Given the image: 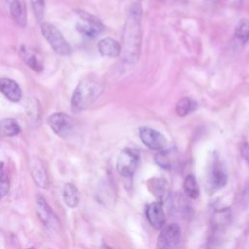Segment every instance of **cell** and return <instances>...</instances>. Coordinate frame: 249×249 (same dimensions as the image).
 Returning a JSON list of instances; mask_svg holds the SVG:
<instances>
[{
    "mask_svg": "<svg viewBox=\"0 0 249 249\" xmlns=\"http://www.w3.org/2000/svg\"><path fill=\"white\" fill-rule=\"evenodd\" d=\"M140 8L133 6L129 12L124 28L123 36V54L127 62H135L139 56L141 45V27H140Z\"/></svg>",
    "mask_w": 249,
    "mask_h": 249,
    "instance_id": "cell-1",
    "label": "cell"
},
{
    "mask_svg": "<svg viewBox=\"0 0 249 249\" xmlns=\"http://www.w3.org/2000/svg\"><path fill=\"white\" fill-rule=\"evenodd\" d=\"M103 85L100 81L92 76L82 79L71 98V109L75 113H79L90 106L103 92Z\"/></svg>",
    "mask_w": 249,
    "mask_h": 249,
    "instance_id": "cell-2",
    "label": "cell"
},
{
    "mask_svg": "<svg viewBox=\"0 0 249 249\" xmlns=\"http://www.w3.org/2000/svg\"><path fill=\"white\" fill-rule=\"evenodd\" d=\"M41 33L51 48L59 55H67L71 52L70 45L62 33L53 24L44 21L41 23Z\"/></svg>",
    "mask_w": 249,
    "mask_h": 249,
    "instance_id": "cell-3",
    "label": "cell"
},
{
    "mask_svg": "<svg viewBox=\"0 0 249 249\" xmlns=\"http://www.w3.org/2000/svg\"><path fill=\"white\" fill-rule=\"evenodd\" d=\"M138 162H139L138 152L130 148H124L120 152L117 158L116 168L119 174H121L122 176L131 177L137 168Z\"/></svg>",
    "mask_w": 249,
    "mask_h": 249,
    "instance_id": "cell-4",
    "label": "cell"
},
{
    "mask_svg": "<svg viewBox=\"0 0 249 249\" xmlns=\"http://www.w3.org/2000/svg\"><path fill=\"white\" fill-rule=\"evenodd\" d=\"M35 209L36 213L41 220V222L45 225V227L53 230L60 229V222L55 213L53 211L45 197L41 195L36 196L35 200Z\"/></svg>",
    "mask_w": 249,
    "mask_h": 249,
    "instance_id": "cell-5",
    "label": "cell"
},
{
    "mask_svg": "<svg viewBox=\"0 0 249 249\" xmlns=\"http://www.w3.org/2000/svg\"><path fill=\"white\" fill-rule=\"evenodd\" d=\"M48 124L51 129L59 137H67L74 130L73 119L61 112L52 114L48 119Z\"/></svg>",
    "mask_w": 249,
    "mask_h": 249,
    "instance_id": "cell-6",
    "label": "cell"
},
{
    "mask_svg": "<svg viewBox=\"0 0 249 249\" xmlns=\"http://www.w3.org/2000/svg\"><path fill=\"white\" fill-rule=\"evenodd\" d=\"M181 238V228L172 223L164 226L157 239V249H174Z\"/></svg>",
    "mask_w": 249,
    "mask_h": 249,
    "instance_id": "cell-7",
    "label": "cell"
},
{
    "mask_svg": "<svg viewBox=\"0 0 249 249\" xmlns=\"http://www.w3.org/2000/svg\"><path fill=\"white\" fill-rule=\"evenodd\" d=\"M78 14L80 16V20L76 23V29L81 34L89 38H94L102 31L103 25L98 18L83 11H79Z\"/></svg>",
    "mask_w": 249,
    "mask_h": 249,
    "instance_id": "cell-8",
    "label": "cell"
},
{
    "mask_svg": "<svg viewBox=\"0 0 249 249\" xmlns=\"http://www.w3.org/2000/svg\"><path fill=\"white\" fill-rule=\"evenodd\" d=\"M139 137L141 141L151 150L161 151L167 145V139L160 131L151 127H140Z\"/></svg>",
    "mask_w": 249,
    "mask_h": 249,
    "instance_id": "cell-9",
    "label": "cell"
},
{
    "mask_svg": "<svg viewBox=\"0 0 249 249\" xmlns=\"http://www.w3.org/2000/svg\"><path fill=\"white\" fill-rule=\"evenodd\" d=\"M227 175L219 162H214V164L210 167L207 175L206 189L208 193L213 194L224 188L227 184Z\"/></svg>",
    "mask_w": 249,
    "mask_h": 249,
    "instance_id": "cell-10",
    "label": "cell"
},
{
    "mask_svg": "<svg viewBox=\"0 0 249 249\" xmlns=\"http://www.w3.org/2000/svg\"><path fill=\"white\" fill-rule=\"evenodd\" d=\"M146 217L155 229H162L165 226V214L162 207V204L160 202H152L147 205L146 210Z\"/></svg>",
    "mask_w": 249,
    "mask_h": 249,
    "instance_id": "cell-11",
    "label": "cell"
},
{
    "mask_svg": "<svg viewBox=\"0 0 249 249\" xmlns=\"http://www.w3.org/2000/svg\"><path fill=\"white\" fill-rule=\"evenodd\" d=\"M0 92L12 102H18L22 98V91L19 85L13 79L0 78Z\"/></svg>",
    "mask_w": 249,
    "mask_h": 249,
    "instance_id": "cell-12",
    "label": "cell"
},
{
    "mask_svg": "<svg viewBox=\"0 0 249 249\" xmlns=\"http://www.w3.org/2000/svg\"><path fill=\"white\" fill-rule=\"evenodd\" d=\"M10 13L14 21L20 27L26 26L27 12L23 0H13L10 4Z\"/></svg>",
    "mask_w": 249,
    "mask_h": 249,
    "instance_id": "cell-13",
    "label": "cell"
},
{
    "mask_svg": "<svg viewBox=\"0 0 249 249\" xmlns=\"http://www.w3.org/2000/svg\"><path fill=\"white\" fill-rule=\"evenodd\" d=\"M98 52L102 56L105 57H117L121 54V46L113 38L106 37L101 39L97 45Z\"/></svg>",
    "mask_w": 249,
    "mask_h": 249,
    "instance_id": "cell-14",
    "label": "cell"
},
{
    "mask_svg": "<svg viewBox=\"0 0 249 249\" xmlns=\"http://www.w3.org/2000/svg\"><path fill=\"white\" fill-rule=\"evenodd\" d=\"M30 170L34 183L42 189L48 188V175L44 165L39 160H32L30 163Z\"/></svg>",
    "mask_w": 249,
    "mask_h": 249,
    "instance_id": "cell-15",
    "label": "cell"
},
{
    "mask_svg": "<svg viewBox=\"0 0 249 249\" xmlns=\"http://www.w3.org/2000/svg\"><path fill=\"white\" fill-rule=\"evenodd\" d=\"M19 55L21 59L28 65V67L35 72L39 73L43 70V63L41 58L31 49L27 48L26 46H21L19 49Z\"/></svg>",
    "mask_w": 249,
    "mask_h": 249,
    "instance_id": "cell-16",
    "label": "cell"
},
{
    "mask_svg": "<svg viewBox=\"0 0 249 249\" xmlns=\"http://www.w3.org/2000/svg\"><path fill=\"white\" fill-rule=\"evenodd\" d=\"M20 132V126L15 119L5 118L0 120V134L5 137H13Z\"/></svg>",
    "mask_w": 249,
    "mask_h": 249,
    "instance_id": "cell-17",
    "label": "cell"
},
{
    "mask_svg": "<svg viewBox=\"0 0 249 249\" xmlns=\"http://www.w3.org/2000/svg\"><path fill=\"white\" fill-rule=\"evenodd\" d=\"M62 196H63L64 203L70 208L76 207L79 203L78 189L73 183H66L64 185Z\"/></svg>",
    "mask_w": 249,
    "mask_h": 249,
    "instance_id": "cell-18",
    "label": "cell"
},
{
    "mask_svg": "<svg viewBox=\"0 0 249 249\" xmlns=\"http://www.w3.org/2000/svg\"><path fill=\"white\" fill-rule=\"evenodd\" d=\"M183 188L185 195L188 197L192 199H196L199 196V187L194 175L189 174L185 177Z\"/></svg>",
    "mask_w": 249,
    "mask_h": 249,
    "instance_id": "cell-19",
    "label": "cell"
},
{
    "mask_svg": "<svg viewBox=\"0 0 249 249\" xmlns=\"http://www.w3.org/2000/svg\"><path fill=\"white\" fill-rule=\"evenodd\" d=\"M196 107H197V103L196 101H194L193 99H190L189 97H183L177 102L175 111L178 116L184 117L192 113L193 111H195Z\"/></svg>",
    "mask_w": 249,
    "mask_h": 249,
    "instance_id": "cell-20",
    "label": "cell"
},
{
    "mask_svg": "<svg viewBox=\"0 0 249 249\" xmlns=\"http://www.w3.org/2000/svg\"><path fill=\"white\" fill-rule=\"evenodd\" d=\"M26 114L31 123H40L41 121V109L40 103L37 99L30 97L26 102Z\"/></svg>",
    "mask_w": 249,
    "mask_h": 249,
    "instance_id": "cell-21",
    "label": "cell"
},
{
    "mask_svg": "<svg viewBox=\"0 0 249 249\" xmlns=\"http://www.w3.org/2000/svg\"><path fill=\"white\" fill-rule=\"evenodd\" d=\"M235 38L242 44L247 43L249 40V21L246 18H241L234 30Z\"/></svg>",
    "mask_w": 249,
    "mask_h": 249,
    "instance_id": "cell-22",
    "label": "cell"
},
{
    "mask_svg": "<svg viewBox=\"0 0 249 249\" xmlns=\"http://www.w3.org/2000/svg\"><path fill=\"white\" fill-rule=\"evenodd\" d=\"M149 183H151V185H149L150 191L157 197L161 199L166 191V182L161 178H152Z\"/></svg>",
    "mask_w": 249,
    "mask_h": 249,
    "instance_id": "cell-23",
    "label": "cell"
},
{
    "mask_svg": "<svg viewBox=\"0 0 249 249\" xmlns=\"http://www.w3.org/2000/svg\"><path fill=\"white\" fill-rule=\"evenodd\" d=\"M155 160L158 165L164 169H170L172 167V161L170 159V154L167 151H159V153L155 156Z\"/></svg>",
    "mask_w": 249,
    "mask_h": 249,
    "instance_id": "cell-24",
    "label": "cell"
},
{
    "mask_svg": "<svg viewBox=\"0 0 249 249\" xmlns=\"http://www.w3.org/2000/svg\"><path fill=\"white\" fill-rule=\"evenodd\" d=\"M34 16L38 21H41L44 17L45 12V2L44 0H30Z\"/></svg>",
    "mask_w": 249,
    "mask_h": 249,
    "instance_id": "cell-25",
    "label": "cell"
},
{
    "mask_svg": "<svg viewBox=\"0 0 249 249\" xmlns=\"http://www.w3.org/2000/svg\"><path fill=\"white\" fill-rule=\"evenodd\" d=\"M10 190V179L6 173L0 174V198L5 196Z\"/></svg>",
    "mask_w": 249,
    "mask_h": 249,
    "instance_id": "cell-26",
    "label": "cell"
},
{
    "mask_svg": "<svg viewBox=\"0 0 249 249\" xmlns=\"http://www.w3.org/2000/svg\"><path fill=\"white\" fill-rule=\"evenodd\" d=\"M241 154L243 156V158L247 160V162L249 163V144L245 143L242 148H241Z\"/></svg>",
    "mask_w": 249,
    "mask_h": 249,
    "instance_id": "cell-27",
    "label": "cell"
},
{
    "mask_svg": "<svg viewBox=\"0 0 249 249\" xmlns=\"http://www.w3.org/2000/svg\"><path fill=\"white\" fill-rule=\"evenodd\" d=\"M100 249H112V248L109 247V246H107V245H104V246H102Z\"/></svg>",
    "mask_w": 249,
    "mask_h": 249,
    "instance_id": "cell-28",
    "label": "cell"
},
{
    "mask_svg": "<svg viewBox=\"0 0 249 249\" xmlns=\"http://www.w3.org/2000/svg\"><path fill=\"white\" fill-rule=\"evenodd\" d=\"M6 1H7V2H8V3H9V4H10V3H11V2H12V1H13V0H6Z\"/></svg>",
    "mask_w": 249,
    "mask_h": 249,
    "instance_id": "cell-29",
    "label": "cell"
},
{
    "mask_svg": "<svg viewBox=\"0 0 249 249\" xmlns=\"http://www.w3.org/2000/svg\"><path fill=\"white\" fill-rule=\"evenodd\" d=\"M210 1H211V2H214V3H215V2H217L218 0H210Z\"/></svg>",
    "mask_w": 249,
    "mask_h": 249,
    "instance_id": "cell-30",
    "label": "cell"
},
{
    "mask_svg": "<svg viewBox=\"0 0 249 249\" xmlns=\"http://www.w3.org/2000/svg\"><path fill=\"white\" fill-rule=\"evenodd\" d=\"M27 249H35L34 247H29V248H27Z\"/></svg>",
    "mask_w": 249,
    "mask_h": 249,
    "instance_id": "cell-31",
    "label": "cell"
}]
</instances>
